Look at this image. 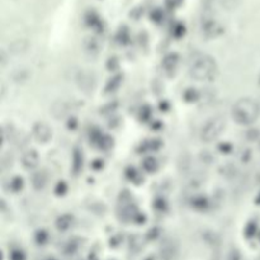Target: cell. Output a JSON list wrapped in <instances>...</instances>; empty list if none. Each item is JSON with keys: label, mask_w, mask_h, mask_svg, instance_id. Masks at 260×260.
I'll return each mask as SVG.
<instances>
[{"label": "cell", "mask_w": 260, "mask_h": 260, "mask_svg": "<svg viewBox=\"0 0 260 260\" xmlns=\"http://www.w3.org/2000/svg\"><path fill=\"white\" fill-rule=\"evenodd\" d=\"M190 75L192 78L197 79L198 81H208L213 79L217 73V66L212 57L208 56H202V57L196 58L192 62L190 66Z\"/></svg>", "instance_id": "obj_2"}, {"label": "cell", "mask_w": 260, "mask_h": 260, "mask_svg": "<svg viewBox=\"0 0 260 260\" xmlns=\"http://www.w3.org/2000/svg\"><path fill=\"white\" fill-rule=\"evenodd\" d=\"M225 123L222 122L218 118H213V120H209L205 126L202 127V131H201V136H202V140H206V142H209V141L214 140L221 133V131L224 130Z\"/></svg>", "instance_id": "obj_3"}, {"label": "cell", "mask_w": 260, "mask_h": 260, "mask_svg": "<svg viewBox=\"0 0 260 260\" xmlns=\"http://www.w3.org/2000/svg\"><path fill=\"white\" fill-rule=\"evenodd\" d=\"M259 113V108L258 104L253 99L242 98L239 99L233 105L231 110V117L236 123L239 125H250L255 122Z\"/></svg>", "instance_id": "obj_1"}]
</instances>
